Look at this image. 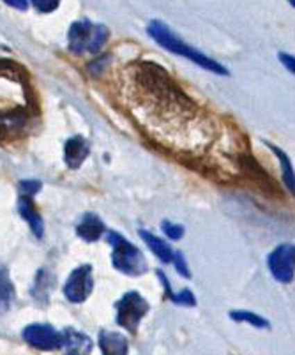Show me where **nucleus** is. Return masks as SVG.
<instances>
[{"label":"nucleus","instance_id":"nucleus-17","mask_svg":"<svg viewBox=\"0 0 295 355\" xmlns=\"http://www.w3.org/2000/svg\"><path fill=\"white\" fill-rule=\"evenodd\" d=\"M39 12H51L58 8L60 0H31Z\"/></svg>","mask_w":295,"mask_h":355},{"label":"nucleus","instance_id":"nucleus-13","mask_svg":"<svg viewBox=\"0 0 295 355\" xmlns=\"http://www.w3.org/2000/svg\"><path fill=\"white\" fill-rule=\"evenodd\" d=\"M140 235H142V239L147 242V246L151 248L152 253L160 258L161 261H167V263H170V261L174 260V251H171V248L168 246L167 242L161 241V239L155 237V235L149 234V232H140Z\"/></svg>","mask_w":295,"mask_h":355},{"label":"nucleus","instance_id":"nucleus-14","mask_svg":"<svg viewBox=\"0 0 295 355\" xmlns=\"http://www.w3.org/2000/svg\"><path fill=\"white\" fill-rule=\"evenodd\" d=\"M269 148H271L272 153L276 154L278 159H280V163H281V166H283V179H285V184H287V188L294 191L295 179H294V168H292L290 159H288L287 154H285L283 150H281V148L274 147V145H272V144H269Z\"/></svg>","mask_w":295,"mask_h":355},{"label":"nucleus","instance_id":"nucleus-1","mask_svg":"<svg viewBox=\"0 0 295 355\" xmlns=\"http://www.w3.org/2000/svg\"><path fill=\"white\" fill-rule=\"evenodd\" d=\"M147 31H149V35H151L152 40L158 41L161 46L167 48V50L171 51V53L180 55V57H186V59H189L191 62L199 64L200 67L207 69L209 73L228 74L226 67H223L221 64H218L216 60L209 59L207 55L200 53L199 50H194V48L189 46L186 41L179 40V37H177V35L171 32V28L168 27V25H165L163 21H158V20L151 21V25H149Z\"/></svg>","mask_w":295,"mask_h":355},{"label":"nucleus","instance_id":"nucleus-10","mask_svg":"<svg viewBox=\"0 0 295 355\" xmlns=\"http://www.w3.org/2000/svg\"><path fill=\"white\" fill-rule=\"evenodd\" d=\"M99 347L103 355H126L128 354V340L119 332L101 331L99 334Z\"/></svg>","mask_w":295,"mask_h":355},{"label":"nucleus","instance_id":"nucleus-19","mask_svg":"<svg viewBox=\"0 0 295 355\" xmlns=\"http://www.w3.org/2000/svg\"><path fill=\"white\" fill-rule=\"evenodd\" d=\"M171 301L177 302V304H184V306H194V304H196V301H194V295L189 292V290H183L179 295H174V299H171Z\"/></svg>","mask_w":295,"mask_h":355},{"label":"nucleus","instance_id":"nucleus-5","mask_svg":"<svg viewBox=\"0 0 295 355\" xmlns=\"http://www.w3.org/2000/svg\"><path fill=\"white\" fill-rule=\"evenodd\" d=\"M92 288V269H90V266H82L74 269L71 276L67 277L66 286H64V295L71 302H83L90 295Z\"/></svg>","mask_w":295,"mask_h":355},{"label":"nucleus","instance_id":"nucleus-8","mask_svg":"<svg viewBox=\"0 0 295 355\" xmlns=\"http://www.w3.org/2000/svg\"><path fill=\"white\" fill-rule=\"evenodd\" d=\"M62 347H66L67 355H89L92 350V341L89 336L74 329H66L62 332Z\"/></svg>","mask_w":295,"mask_h":355},{"label":"nucleus","instance_id":"nucleus-18","mask_svg":"<svg viewBox=\"0 0 295 355\" xmlns=\"http://www.w3.org/2000/svg\"><path fill=\"white\" fill-rule=\"evenodd\" d=\"M163 230L165 234L170 239H174V241H177V239H180L184 235V228L180 227V225H174V223L170 221L163 223Z\"/></svg>","mask_w":295,"mask_h":355},{"label":"nucleus","instance_id":"nucleus-3","mask_svg":"<svg viewBox=\"0 0 295 355\" xmlns=\"http://www.w3.org/2000/svg\"><path fill=\"white\" fill-rule=\"evenodd\" d=\"M108 242L113 248L112 261L117 270H121V272L128 274V276H140V274L147 272L145 257L128 239L112 232L108 235Z\"/></svg>","mask_w":295,"mask_h":355},{"label":"nucleus","instance_id":"nucleus-21","mask_svg":"<svg viewBox=\"0 0 295 355\" xmlns=\"http://www.w3.org/2000/svg\"><path fill=\"white\" fill-rule=\"evenodd\" d=\"M39 189H41V184L35 182V180H25V182H22V191H24V196H34Z\"/></svg>","mask_w":295,"mask_h":355},{"label":"nucleus","instance_id":"nucleus-24","mask_svg":"<svg viewBox=\"0 0 295 355\" xmlns=\"http://www.w3.org/2000/svg\"><path fill=\"white\" fill-rule=\"evenodd\" d=\"M290 4H292V6H294V0H290Z\"/></svg>","mask_w":295,"mask_h":355},{"label":"nucleus","instance_id":"nucleus-20","mask_svg":"<svg viewBox=\"0 0 295 355\" xmlns=\"http://www.w3.org/2000/svg\"><path fill=\"white\" fill-rule=\"evenodd\" d=\"M171 261H175V267H177V270H179V272L183 274L184 277L191 276L189 269H187V266H186V260H184V257H183V253H174V260H171Z\"/></svg>","mask_w":295,"mask_h":355},{"label":"nucleus","instance_id":"nucleus-6","mask_svg":"<svg viewBox=\"0 0 295 355\" xmlns=\"http://www.w3.org/2000/svg\"><path fill=\"white\" fill-rule=\"evenodd\" d=\"M294 246L283 244L276 248L269 257V267H271L272 276L281 283H290L294 279Z\"/></svg>","mask_w":295,"mask_h":355},{"label":"nucleus","instance_id":"nucleus-7","mask_svg":"<svg viewBox=\"0 0 295 355\" xmlns=\"http://www.w3.org/2000/svg\"><path fill=\"white\" fill-rule=\"evenodd\" d=\"M24 340L39 350H57L62 347V336L50 327V325L34 324L25 327Z\"/></svg>","mask_w":295,"mask_h":355},{"label":"nucleus","instance_id":"nucleus-9","mask_svg":"<svg viewBox=\"0 0 295 355\" xmlns=\"http://www.w3.org/2000/svg\"><path fill=\"white\" fill-rule=\"evenodd\" d=\"M89 144H87L85 138L82 137H73L66 141V147H64V159L69 168H78L80 164L85 161V157L89 156Z\"/></svg>","mask_w":295,"mask_h":355},{"label":"nucleus","instance_id":"nucleus-12","mask_svg":"<svg viewBox=\"0 0 295 355\" xmlns=\"http://www.w3.org/2000/svg\"><path fill=\"white\" fill-rule=\"evenodd\" d=\"M18 209H19V214L22 218L27 219L28 225H31L32 232H34L35 237H43V232H44V225H43V219L39 216V212L35 211L34 203H32L31 196H22L18 202Z\"/></svg>","mask_w":295,"mask_h":355},{"label":"nucleus","instance_id":"nucleus-22","mask_svg":"<svg viewBox=\"0 0 295 355\" xmlns=\"http://www.w3.org/2000/svg\"><path fill=\"white\" fill-rule=\"evenodd\" d=\"M4 2L11 8L18 9V11H25L28 8V0H4Z\"/></svg>","mask_w":295,"mask_h":355},{"label":"nucleus","instance_id":"nucleus-11","mask_svg":"<svg viewBox=\"0 0 295 355\" xmlns=\"http://www.w3.org/2000/svg\"><path fill=\"white\" fill-rule=\"evenodd\" d=\"M76 234L83 241L94 242L105 234V225H103V221L96 214H85L82 218V221L78 223Z\"/></svg>","mask_w":295,"mask_h":355},{"label":"nucleus","instance_id":"nucleus-2","mask_svg":"<svg viewBox=\"0 0 295 355\" xmlns=\"http://www.w3.org/2000/svg\"><path fill=\"white\" fill-rule=\"evenodd\" d=\"M108 35L110 32L105 25L92 24L89 20L74 21L69 28V34H67L69 50L76 55L97 53L105 46Z\"/></svg>","mask_w":295,"mask_h":355},{"label":"nucleus","instance_id":"nucleus-4","mask_svg":"<svg viewBox=\"0 0 295 355\" xmlns=\"http://www.w3.org/2000/svg\"><path fill=\"white\" fill-rule=\"evenodd\" d=\"M149 302L138 292H129L117 302V322L129 332H135L147 315Z\"/></svg>","mask_w":295,"mask_h":355},{"label":"nucleus","instance_id":"nucleus-15","mask_svg":"<svg viewBox=\"0 0 295 355\" xmlns=\"http://www.w3.org/2000/svg\"><path fill=\"white\" fill-rule=\"evenodd\" d=\"M12 299V286L11 282L8 279V274L4 270H0V311L9 306Z\"/></svg>","mask_w":295,"mask_h":355},{"label":"nucleus","instance_id":"nucleus-23","mask_svg":"<svg viewBox=\"0 0 295 355\" xmlns=\"http://www.w3.org/2000/svg\"><path fill=\"white\" fill-rule=\"evenodd\" d=\"M280 60L285 64V66H287V69L290 71V73H294V71H295V64H294V59H292L290 55L280 53Z\"/></svg>","mask_w":295,"mask_h":355},{"label":"nucleus","instance_id":"nucleus-16","mask_svg":"<svg viewBox=\"0 0 295 355\" xmlns=\"http://www.w3.org/2000/svg\"><path fill=\"white\" fill-rule=\"evenodd\" d=\"M230 316H232L233 320H237V322H248V324H251L253 327H267L269 325V322L265 320V318H262V316L249 311H232L230 313Z\"/></svg>","mask_w":295,"mask_h":355}]
</instances>
